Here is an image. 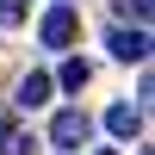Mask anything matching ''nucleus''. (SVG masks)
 Returning <instances> with one entry per match:
<instances>
[{"mask_svg": "<svg viewBox=\"0 0 155 155\" xmlns=\"http://www.w3.org/2000/svg\"><path fill=\"white\" fill-rule=\"evenodd\" d=\"M87 137H93V118H87L81 106L56 112V124H50V143H56V149H87Z\"/></svg>", "mask_w": 155, "mask_h": 155, "instance_id": "obj_1", "label": "nucleus"}, {"mask_svg": "<svg viewBox=\"0 0 155 155\" xmlns=\"http://www.w3.org/2000/svg\"><path fill=\"white\" fill-rule=\"evenodd\" d=\"M25 12H31V0H0V25H25Z\"/></svg>", "mask_w": 155, "mask_h": 155, "instance_id": "obj_7", "label": "nucleus"}, {"mask_svg": "<svg viewBox=\"0 0 155 155\" xmlns=\"http://www.w3.org/2000/svg\"><path fill=\"white\" fill-rule=\"evenodd\" d=\"M87 81H93V68H87L81 56H68V62H62V87H68V93H81Z\"/></svg>", "mask_w": 155, "mask_h": 155, "instance_id": "obj_6", "label": "nucleus"}, {"mask_svg": "<svg viewBox=\"0 0 155 155\" xmlns=\"http://www.w3.org/2000/svg\"><path fill=\"white\" fill-rule=\"evenodd\" d=\"M106 130L118 137V143H130V137L143 130V112H137V106H112V112H106Z\"/></svg>", "mask_w": 155, "mask_h": 155, "instance_id": "obj_5", "label": "nucleus"}, {"mask_svg": "<svg viewBox=\"0 0 155 155\" xmlns=\"http://www.w3.org/2000/svg\"><path fill=\"white\" fill-rule=\"evenodd\" d=\"M74 31H81V19H74L68 6H50V12H44V25H37L44 50H68V44H74Z\"/></svg>", "mask_w": 155, "mask_h": 155, "instance_id": "obj_2", "label": "nucleus"}, {"mask_svg": "<svg viewBox=\"0 0 155 155\" xmlns=\"http://www.w3.org/2000/svg\"><path fill=\"white\" fill-rule=\"evenodd\" d=\"M106 50H112L118 62H143V56H149V31H137V25H118V31L106 37Z\"/></svg>", "mask_w": 155, "mask_h": 155, "instance_id": "obj_3", "label": "nucleus"}, {"mask_svg": "<svg viewBox=\"0 0 155 155\" xmlns=\"http://www.w3.org/2000/svg\"><path fill=\"white\" fill-rule=\"evenodd\" d=\"M99 155H118V149H99Z\"/></svg>", "mask_w": 155, "mask_h": 155, "instance_id": "obj_9", "label": "nucleus"}, {"mask_svg": "<svg viewBox=\"0 0 155 155\" xmlns=\"http://www.w3.org/2000/svg\"><path fill=\"white\" fill-rule=\"evenodd\" d=\"M124 19H130L137 31H143V25H149V0H124Z\"/></svg>", "mask_w": 155, "mask_h": 155, "instance_id": "obj_8", "label": "nucleus"}, {"mask_svg": "<svg viewBox=\"0 0 155 155\" xmlns=\"http://www.w3.org/2000/svg\"><path fill=\"white\" fill-rule=\"evenodd\" d=\"M50 87H56L50 74H25V81H19V93H12V106H19V112H37V106L50 99Z\"/></svg>", "mask_w": 155, "mask_h": 155, "instance_id": "obj_4", "label": "nucleus"}]
</instances>
